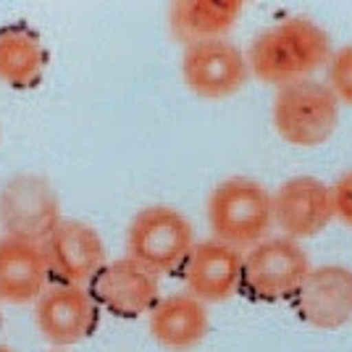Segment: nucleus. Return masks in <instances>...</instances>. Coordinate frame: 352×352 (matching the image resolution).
I'll return each instance as SVG.
<instances>
[{"label": "nucleus", "instance_id": "f257e3e1", "mask_svg": "<svg viewBox=\"0 0 352 352\" xmlns=\"http://www.w3.org/2000/svg\"><path fill=\"white\" fill-rule=\"evenodd\" d=\"M331 37L310 16H289L263 30L248 53V69L255 79L271 87H287L310 79L331 58Z\"/></svg>", "mask_w": 352, "mask_h": 352}, {"label": "nucleus", "instance_id": "f03ea898", "mask_svg": "<svg viewBox=\"0 0 352 352\" xmlns=\"http://www.w3.org/2000/svg\"><path fill=\"white\" fill-rule=\"evenodd\" d=\"M206 216L213 239L236 250H250L263 242L274 226L271 192L248 176L223 179L208 195Z\"/></svg>", "mask_w": 352, "mask_h": 352}, {"label": "nucleus", "instance_id": "7ed1b4c3", "mask_svg": "<svg viewBox=\"0 0 352 352\" xmlns=\"http://www.w3.org/2000/svg\"><path fill=\"white\" fill-rule=\"evenodd\" d=\"M339 108L342 105L323 82L302 79L276 89L271 124L287 145L318 147L337 132Z\"/></svg>", "mask_w": 352, "mask_h": 352}, {"label": "nucleus", "instance_id": "20e7f679", "mask_svg": "<svg viewBox=\"0 0 352 352\" xmlns=\"http://www.w3.org/2000/svg\"><path fill=\"white\" fill-rule=\"evenodd\" d=\"M192 248L195 232L190 219L171 206H145L129 221L126 255L150 268L155 276L182 271Z\"/></svg>", "mask_w": 352, "mask_h": 352}, {"label": "nucleus", "instance_id": "39448f33", "mask_svg": "<svg viewBox=\"0 0 352 352\" xmlns=\"http://www.w3.org/2000/svg\"><path fill=\"white\" fill-rule=\"evenodd\" d=\"M313 271L310 255L289 236H265L245 252L242 289L261 302L292 300Z\"/></svg>", "mask_w": 352, "mask_h": 352}, {"label": "nucleus", "instance_id": "423d86ee", "mask_svg": "<svg viewBox=\"0 0 352 352\" xmlns=\"http://www.w3.org/2000/svg\"><path fill=\"white\" fill-rule=\"evenodd\" d=\"M60 200L53 184L37 174H16L0 187V226L6 236L40 242L58 226Z\"/></svg>", "mask_w": 352, "mask_h": 352}, {"label": "nucleus", "instance_id": "0eeeda50", "mask_svg": "<svg viewBox=\"0 0 352 352\" xmlns=\"http://www.w3.org/2000/svg\"><path fill=\"white\" fill-rule=\"evenodd\" d=\"M248 58L232 40H206L184 47L182 79L192 95L203 100H223L245 87Z\"/></svg>", "mask_w": 352, "mask_h": 352}, {"label": "nucleus", "instance_id": "6e6552de", "mask_svg": "<svg viewBox=\"0 0 352 352\" xmlns=\"http://www.w3.org/2000/svg\"><path fill=\"white\" fill-rule=\"evenodd\" d=\"M98 308L113 313L118 318H137L147 316L161 300L158 276L142 263L126 258L108 261L87 284Z\"/></svg>", "mask_w": 352, "mask_h": 352}, {"label": "nucleus", "instance_id": "1a4fd4ad", "mask_svg": "<svg viewBox=\"0 0 352 352\" xmlns=\"http://www.w3.org/2000/svg\"><path fill=\"white\" fill-rule=\"evenodd\" d=\"M274 203V226L281 229V236L302 242L318 236L334 221L331 187L318 176H292L279 190L271 192Z\"/></svg>", "mask_w": 352, "mask_h": 352}, {"label": "nucleus", "instance_id": "9d476101", "mask_svg": "<svg viewBox=\"0 0 352 352\" xmlns=\"http://www.w3.org/2000/svg\"><path fill=\"white\" fill-rule=\"evenodd\" d=\"M98 302L89 289L74 284H53L34 302V323L45 342L72 347L87 339L98 326Z\"/></svg>", "mask_w": 352, "mask_h": 352}, {"label": "nucleus", "instance_id": "9b49d317", "mask_svg": "<svg viewBox=\"0 0 352 352\" xmlns=\"http://www.w3.org/2000/svg\"><path fill=\"white\" fill-rule=\"evenodd\" d=\"M294 310L318 331H337L352 321V268L339 263L313 265L292 297Z\"/></svg>", "mask_w": 352, "mask_h": 352}, {"label": "nucleus", "instance_id": "f8f14e48", "mask_svg": "<svg viewBox=\"0 0 352 352\" xmlns=\"http://www.w3.org/2000/svg\"><path fill=\"white\" fill-rule=\"evenodd\" d=\"M43 250L50 274L58 276L60 284H89L108 263L103 236L79 219H60L58 226L43 242Z\"/></svg>", "mask_w": 352, "mask_h": 352}, {"label": "nucleus", "instance_id": "ddd939ff", "mask_svg": "<svg viewBox=\"0 0 352 352\" xmlns=\"http://www.w3.org/2000/svg\"><path fill=\"white\" fill-rule=\"evenodd\" d=\"M242 263L245 252L221 239L195 242L182 265V279L192 297L203 302H226L242 289Z\"/></svg>", "mask_w": 352, "mask_h": 352}, {"label": "nucleus", "instance_id": "4468645a", "mask_svg": "<svg viewBox=\"0 0 352 352\" xmlns=\"http://www.w3.org/2000/svg\"><path fill=\"white\" fill-rule=\"evenodd\" d=\"M147 329L163 350L190 352L208 337L210 318L203 300L192 297L190 292H179L155 302V308L147 313Z\"/></svg>", "mask_w": 352, "mask_h": 352}, {"label": "nucleus", "instance_id": "2eb2a0df", "mask_svg": "<svg viewBox=\"0 0 352 352\" xmlns=\"http://www.w3.org/2000/svg\"><path fill=\"white\" fill-rule=\"evenodd\" d=\"M50 265L40 242L3 236L0 239V300L11 305L37 302L47 289Z\"/></svg>", "mask_w": 352, "mask_h": 352}, {"label": "nucleus", "instance_id": "dca6fc26", "mask_svg": "<svg viewBox=\"0 0 352 352\" xmlns=\"http://www.w3.org/2000/svg\"><path fill=\"white\" fill-rule=\"evenodd\" d=\"M242 8L239 0H179L168 8V30L184 47L223 40L236 27Z\"/></svg>", "mask_w": 352, "mask_h": 352}, {"label": "nucleus", "instance_id": "f3484780", "mask_svg": "<svg viewBox=\"0 0 352 352\" xmlns=\"http://www.w3.org/2000/svg\"><path fill=\"white\" fill-rule=\"evenodd\" d=\"M47 53L40 37L27 27L0 30V82L16 89L34 87L45 74Z\"/></svg>", "mask_w": 352, "mask_h": 352}, {"label": "nucleus", "instance_id": "a211bd4d", "mask_svg": "<svg viewBox=\"0 0 352 352\" xmlns=\"http://www.w3.org/2000/svg\"><path fill=\"white\" fill-rule=\"evenodd\" d=\"M323 85L331 89L339 105H352V45H344L331 53Z\"/></svg>", "mask_w": 352, "mask_h": 352}, {"label": "nucleus", "instance_id": "6ab92c4d", "mask_svg": "<svg viewBox=\"0 0 352 352\" xmlns=\"http://www.w3.org/2000/svg\"><path fill=\"white\" fill-rule=\"evenodd\" d=\"M331 187V206H334V219L352 229V168L339 174Z\"/></svg>", "mask_w": 352, "mask_h": 352}, {"label": "nucleus", "instance_id": "aec40b11", "mask_svg": "<svg viewBox=\"0 0 352 352\" xmlns=\"http://www.w3.org/2000/svg\"><path fill=\"white\" fill-rule=\"evenodd\" d=\"M0 352H14V350H11V347H3V344H0Z\"/></svg>", "mask_w": 352, "mask_h": 352}, {"label": "nucleus", "instance_id": "412c9836", "mask_svg": "<svg viewBox=\"0 0 352 352\" xmlns=\"http://www.w3.org/2000/svg\"><path fill=\"white\" fill-rule=\"evenodd\" d=\"M53 352H60V350H53Z\"/></svg>", "mask_w": 352, "mask_h": 352}]
</instances>
